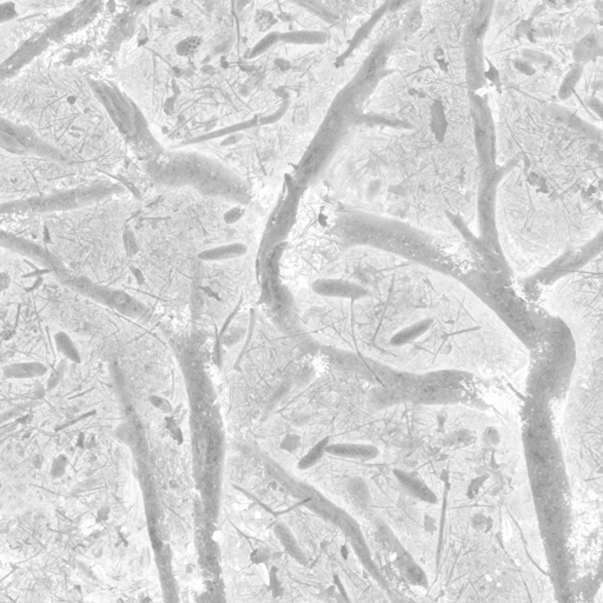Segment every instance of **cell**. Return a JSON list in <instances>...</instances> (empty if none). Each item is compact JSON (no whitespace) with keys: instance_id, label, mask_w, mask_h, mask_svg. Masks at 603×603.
I'll list each match as a JSON object with an SVG mask.
<instances>
[{"instance_id":"cell-1","label":"cell","mask_w":603,"mask_h":603,"mask_svg":"<svg viewBox=\"0 0 603 603\" xmlns=\"http://www.w3.org/2000/svg\"><path fill=\"white\" fill-rule=\"evenodd\" d=\"M313 289L320 296L345 300H361L369 293L363 286L342 280H318L313 284Z\"/></svg>"},{"instance_id":"cell-2","label":"cell","mask_w":603,"mask_h":603,"mask_svg":"<svg viewBox=\"0 0 603 603\" xmlns=\"http://www.w3.org/2000/svg\"><path fill=\"white\" fill-rule=\"evenodd\" d=\"M325 453L350 460L370 461L379 455L377 446L365 444H327Z\"/></svg>"},{"instance_id":"cell-3","label":"cell","mask_w":603,"mask_h":603,"mask_svg":"<svg viewBox=\"0 0 603 603\" xmlns=\"http://www.w3.org/2000/svg\"><path fill=\"white\" fill-rule=\"evenodd\" d=\"M99 95L103 99V102L105 103L106 109L109 110V112L112 115L113 120H116L118 127L125 133L131 132V130L133 129L131 113L124 102H122V99L118 98L115 93L105 88L103 91H99Z\"/></svg>"},{"instance_id":"cell-4","label":"cell","mask_w":603,"mask_h":603,"mask_svg":"<svg viewBox=\"0 0 603 603\" xmlns=\"http://www.w3.org/2000/svg\"><path fill=\"white\" fill-rule=\"evenodd\" d=\"M433 318H424V320H419V322L411 324L409 327H404L403 330L394 335L390 343L394 347H403V345H410L416 340H419V337H422L423 335L426 334L433 327Z\"/></svg>"},{"instance_id":"cell-5","label":"cell","mask_w":603,"mask_h":603,"mask_svg":"<svg viewBox=\"0 0 603 603\" xmlns=\"http://www.w3.org/2000/svg\"><path fill=\"white\" fill-rule=\"evenodd\" d=\"M396 475H397L399 482L416 496L426 500V501H429L430 498H434L433 493L424 484L421 483L419 480H416L414 477L404 474V473H399V471L396 473Z\"/></svg>"},{"instance_id":"cell-6","label":"cell","mask_w":603,"mask_h":603,"mask_svg":"<svg viewBox=\"0 0 603 603\" xmlns=\"http://www.w3.org/2000/svg\"><path fill=\"white\" fill-rule=\"evenodd\" d=\"M329 444V440L320 441V444L313 448L305 456L302 458L300 462V468L302 469H308L311 468L314 464L318 463V461L322 458L323 453H325V448Z\"/></svg>"},{"instance_id":"cell-7","label":"cell","mask_w":603,"mask_h":603,"mask_svg":"<svg viewBox=\"0 0 603 603\" xmlns=\"http://www.w3.org/2000/svg\"><path fill=\"white\" fill-rule=\"evenodd\" d=\"M199 46V39L198 38H190L187 41H182L181 44L178 45V53L181 56H190L197 50Z\"/></svg>"}]
</instances>
